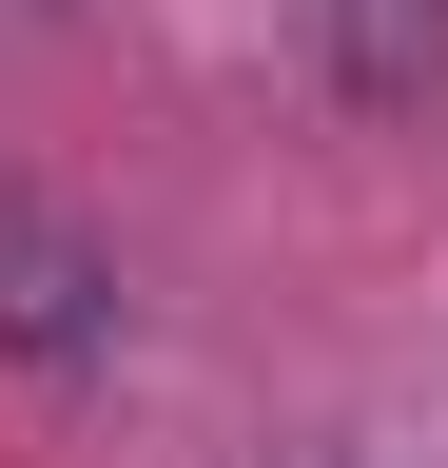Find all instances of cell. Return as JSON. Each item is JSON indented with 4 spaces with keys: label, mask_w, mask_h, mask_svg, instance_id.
Here are the masks:
<instances>
[{
    "label": "cell",
    "mask_w": 448,
    "mask_h": 468,
    "mask_svg": "<svg viewBox=\"0 0 448 468\" xmlns=\"http://www.w3.org/2000/svg\"><path fill=\"white\" fill-rule=\"evenodd\" d=\"M98 332H118V273H98V254H78L59 215H20V196H0V351H39V371H78Z\"/></svg>",
    "instance_id": "1"
},
{
    "label": "cell",
    "mask_w": 448,
    "mask_h": 468,
    "mask_svg": "<svg viewBox=\"0 0 448 468\" xmlns=\"http://www.w3.org/2000/svg\"><path fill=\"white\" fill-rule=\"evenodd\" d=\"M448 79V0H351V98H429Z\"/></svg>",
    "instance_id": "2"
},
{
    "label": "cell",
    "mask_w": 448,
    "mask_h": 468,
    "mask_svg": "<svg viewBox=\"0 0 448 468\" xmlns=\"http://www.w3.org/2000/svg\"><path fill=\"white\" fill-rule=\"evenodd\" d=\"M312 468H370V449H312Z\"/></svg>",
    "instance_id": "3"
},
{
    "label": "cell",
    "mask_w": 448,
    "mask_h": 468,
    "mask_svg": "<svg viewBox=\"0 0 448 468\" xmlns=\"http://www.w3.org/2000/svg\"><path fill=\"white\" fill-rule=\"evenodd\" d=\"M0 20H39V0H0Z\"/></svg>",
    "instance_id": "4"
}]
</instances>
